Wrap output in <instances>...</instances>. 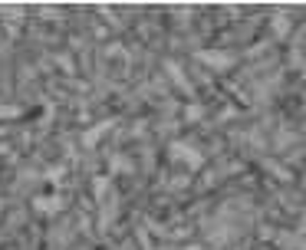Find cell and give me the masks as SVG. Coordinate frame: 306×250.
<instances>
[{
	"label": "cell",
	"mask_w": 306,
	"mask_h": 250,
	"mask_svg": "<svg viewBox=\"0 0 306 250\" xmlns=\"http://www.w3.org/2000/svg\"><path fill=\"white\" fill-rule=\"evenodd\" d=\"M0 217H4V201H0Z\"/></svg>",
	"instance_id": "9c48e42d"
},
{
	"label": "cell",
	"mask_w": 306,
	"mask_h": 250,
	"mask_svg": "<svg viewBox=\"0 0 306 250\" xmlns=\"http://www.w3.org/2000/svg\"><path fill=\"white\" fill-rule=\"evenodd\" d=\"M109 184H112V178H109V175H99L93 181V194H96V198H106V194H109Z\"/></svg>",
	"instance_id": "277c9868"
},
{
	"label": "cell",
	"mask_w": 306,
	"mask_h": 250,
	"mask_svg": "<svg viewBox=\"0 0 306 250\" xmlns=\"http://www.w3.org/2000/svg\"><path fill=\"white\" fill-rule=\"evenodd\" d=\"M59 178H63V168H50L46 171V181H59Z\"/></svg>",
	"instance_id": "ba28073f"
},
{
	"label": "cell",
	"mask_w": 306,
	"mask_h": 250,
	"mask_svg": "<svg viewBox=\"0 0 306 250\" xmlns=\"http://www.w3.org/2000/svg\"><path fill=\"white\" fill-rule=\"evenodd\" d=\"M198 59L204 63V66H214V69H227L234 63V56H227V53H221V50H204V53H198Z\"/></svg>",
	"instance_id": "3957f363"
},
{
	"label": "cell",
	"mask_w": 306,
	"mask_h": 250,
	"mask_svg": "<svg viewBox=\"0 0 306 250\" xmlns=\"http://www.w3.org/2000/svg\"><path fill=\"white\" fill-rule=\"evenodd\" d=\"M171 155H175V162H181L185 168H191V171H198L201 165H204V162H201L204 155H201L198 148H191L188 142H171Z\"/></svg>",
	"instance_id": "6da1fadb"
},
{
	"label": "cell",
	"mask_w": 306,
	"mask_h": 250,
	"mask_svg": "<svg viewBox=\"0 0 306 250\" xmlns=\"http://www.w3.org/2000/svg\"><path fill=\"white\" fill-rule=\"evenodd\" d=\"M129 168H132V165H125V162H122V155H115V158H112V171H129Z\"/></svg>",
	"instance_id": "52a82bcc"
},
{
	"label": "cell",
	"mask_w": 306,
	"mask_h": 250,
	"mask_svg": "<svg viewBox=\"0 0 306 250\" xmlns=\"http://www.w3.org/2000/svg\"><path fill=\"white\" fill-rule=\"evenodd\" d=\"M165 69H168V76H171V79L178 82V86H188V82H185V73H181V69L175 66V63H165Z\"/></svg>",
	"instance_id": "8992f818"
},
{
	"label": "cell",
	"mask_w": 306,
	"mask_h": 250,
	"mask_svg": "<svg viewBox=\"0 0 306 250\" xmlns=\"http://www.w3.org/2000/svg\"><path fill=\"white\" fill-rule=\"evenodd\" d=\"M33 207L40 214H46V217H53V214L63 211V198L59 194H40V198H33Z\"/></svg>",
	"instance_id": "7a4b0ae2"
},
{
	"label": "cell",
	"mask_w": 306,
	"mask_h": 250,
	"mask_svg": "<svg viewBox=\"0 0 306 250\" xmlns=\"http://www.w3.org/2000/svg\"><path fill=\"white\" fill-rule=\"evenodd\" d=\"M106 129H109V122H106V125H96V129H89V135H82V145H96L102 135H106Z\"/></svg>",
	"instance_id": "5b68a950"
}]
</instances>
